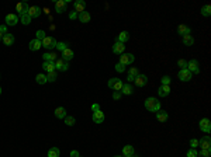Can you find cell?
Masks as SVG:
<instances>
[{
  "mask_svg": "<svg viewBox=\"0 0 211 157\" xmlns=\"http://www.w3.org/2000/svg\"><path fill=\"white\" fill-rule=\"evenodd\" d=\"M79 156H80V154L77 153L76 150H72V152H70V157H79Z\"/></svg>",
  "mask_w": 211,
  "mask_h": 157,
  "instance_id": "52",
  "label": "cell"
},
{
  "mask_svg": "<svg viewBox=\"0 0 211 157\" xmlns=\"http://www.w3.org/2000/svg\"><path fill=\"white\" fill-rule=\"evenodd\" d=\"M128 74H132V76H138V69L137 67H131V69L128 70Z\"/></svg>",
  "mask_w": 211,
  "mask_h": 157,
  "instance_id": "44",
  "label": "cell"
},
{
  "mask_svg": "<svg viewBox=\"0 0 211 157\" xmlns=\"http://www.w3.org/2000/svg\"><path fill=\"white\" fill-rule=\"evenodd\" d=\"M56 49H59V51H65L66 48H68V44H65V42H56Z\"/></svg>",
  "mask_w": 211,
  "mask_h": 157,
  "instance_id": "39",
  "label": "cell"
},
{
  "mask_svg": "<svg viewBox=\"0 0 211 157\" xmlns=\"http://www.w3.org/2000/svg\"><path fill=\"white\" fill-rule=\"evenodd\" d=\"M135 77H137V76H132V74H128V77H127V79H128V81H134V80H135Z\"/></svg>",
  "mask_w": 211,
  "mask_h": 157,
  "instance_id": "53",
  "label": "cell"
},
{
  "mask_svg": "<svg viewBox=\"0 0 211 157\" xmlns=\"http://www.w3.org/2000/svg\"><path fill=\"white\" fill-rule=\"evenodd\" d=\"M16 9H17L18 14H20V15H24V14H28L30 6L26 3V2H23V3H17V6H16Z\"/></svg>",
  "mask_w": 211,
  "mask_h": 157,
  "instance_id": "10",
  "label": "cell"
},
{
  "mask_svg": "<svg viewBox=\"0 0 211 157\" xmlns=\"http://www.w3.org/2000/svg\"><path fill=\"white\" fill-rule=\"evenodd\" d=\"M200 129L203 132H206V133H210V132H211L210 119H207V118H203V119L200 121Z\"/></svg>",
  "mask_w": 211,
  "mask_h": 157,
  "instance_id": "12",
  "label": "cell"
},
{
  "mask_svg": "<svg viewBox=\"0 0 211 157\" xmlns=\"http://www.w3.org/2000/svg\"><path fill=\"white\" fill-rule=\"evenodd\" d=\"M77 17H79V14H77L76 11H73V13H70V14H69V19L70 20H75V19H77Z\"/></svg>",
  "mask_w": 211,
  "mask_h": 157,
  "instance_id": "49",
  "label": "cell"
},
{
  "mask_svg": "<svg viewBox=\"0 0 211 157\" xmlns=\"http://www.w3.org/2000/svg\"><path fill=\"white\" fill-rule=\"evenodd\" d=\"M190 146H191V149L197 147L198 146V140H197V139H191V140H190Z\"/></svg>",
  "mask_w": 211,
  "mask_h": 157,
  "instance_id": "46",
  "label": "cell"
},
{
  "mask_svg": "<svg viewBox=\"0 0 211 157\" xmlns=\"http://www.w3.org/2000/svg\"><path fill=\"white\" fill-rule=\"evenodd\" d=\"M3 44L6 45V46H11V45L14 44V41H16V38H14V35L13 34H10V32H7V34H4L3 35Z\"/></svg>",
  "mask_w": 211,
  "mask_h": 157,
  "instance_id": "13",
  "label": "cell"
},
{
  "mask_svg": "<svg viewBox=\"0 0 211 157\" xmlns=\"http://www.w3.org/2000/svg\"><path fill=\"white\" fill-rule=\"evenodd\" d=\"M18 22V15L17 14H7L6 15V24L7 26H16Z\"/></svg>",
  "mask_w": 211,
  "mask_h": 157,
  "instance_id": "16",
  "label": "cell"
},
{
  "mask_svg": "<svg viewBox=\"0 0 211 157\" xmlns=\"http://www.w3.org/2000/svg\"><path fill=\"white\" fill-rule=\"evenodd\" d=\"M211 152L210 150H201L200 153H197V157H210Z\"/></svg>",
  "mask_w": 211,
  "mask_h": 157,
  "instance_id": "40",
  "label": "cell"
},
{
  "mask_svg": "<svg viewBox=\"0 0 211 157\" xmlns=\"http://www.w3.org/2000/svg\"><path fill=\"white\" fill-rule=\"evenodd\" d=\"M160 81H162V86H169V84H170V77L163 76L162 79H160Z\"/></svg>",
  "mask_w": 211,
  "mask_h": 157,
  "instance_id": "41",
  "label": "cell"
},
{
  "mask_svg": "<svg viewBox=\"0 0 211 157\" xmlns=\"http://www.w3.org/2000/svg\"><path fill=\"white\" fill-rule=\"evenodd\" d=\"M41 46H42V44H41V41H38L37 38L33 41H30V49H31V51H38Z\"/></svg>",
  "mask_w": 211,
  "mask_h": 157,
  "instance_id": "26",
  "label": "cell"
},
{
  "mask_svg": "<svg viewBox=\"0 0 211 157\" xmlns=\"http://www.w3.org/2000/svg\"><path fill=\"white\" fill-rule=\"evenodd\" d=\"M65 124L68 125V126H73V125L76 124V119H75V117L66 115V117H65Z\"/></svg>",
  "mask_w": 211,
  "mask_h": 157,
  "instance_id": "34",
  "label": "cell"
},
{
  "mask_svg": "<svg viewBox=\"0 0 211 157\" xmlns=\"http://www.w3.org/2000/svg\"><path fill=\"white\" fill-rule=\"evenodd\" d=\"M123 86H124L123 80H120V79H117V81L114 83V86H113V88H111V90H114V91H121V88H123Z\"/></svg>",
  "mask_w": 211,
  "mask_h": 157,
  "instance_id": "33",
  "label": "cell"
},
{
  "mask_svg": "<svg viewBox=\"0 0 211 157\" xmlns=\"http://www.w3.org/2000/svg\"><path fill=\"white\" fill-rule=\"evenodd\" d=\"M91 119H93V122H96V124H103V122H104V112H103L102 110L96 111V112H93Z\"/></svg>",
  "mask_w": 211,
  "mask_h": 157,
  "instance_id": "11",
  "label": "cell"
},
{
  "mask_svg": "<svg viewBox=\"0 0 211 157\" xmlns=\"http://www.w3.org/2000/svg\"><path fill=\"white\" fill-rule=\"evenodd\" d=\"M0 32L3 34V35H4V34H7V27H6V26H0Z\"/></svg>",
  "mask_w": 211,
  "mask_h": 157,
  "instance_id": "51",
  "label": "cell"
},
{
  "mask_svg": "<svg viewBox=\"0 0 211 157\" xmlns=\"http://www.w3.org/2000/svg\"><path fill=\"white\" fill-rule=\"evenodd\" d=\"M144 105H145V108L148 111H151V112H158V111L160 110V102L158 101V98H155V97L146 98L145 102H144Z\"/></svg>",
  "mask_w": 211,
  "mask_h": 157,
  "instance_id": "1",
  "label": "cell"
},
{
  "mask_svg": "<svg viewBox=\"0 0 211 157\" xmlns=\"http://www.w3.org/2000/svg\"><path fill=\"white\" fill-rule=\"evenodd\" d=\"M2 39H3V34L0 32V41H2Z\"/></svg>",
  "mask_w": 211,
  "mask_h": 157,
  "instance_id": "55",
  "label": "cell"
},
{
  "mask_svg": "<svg viewBox=\"0 0 211 157\" xmlns=\"http://www.w3.org/2000/svg\"><path fill=\"white\" fill-rule=\"evenodd\" d=\"M186 69L189 70L191 74H197V73H200V66H198V62H197L196 59H191V60H189L187 62V67Z\"/></svg>",
  "mask_w": 211,
  "mask_h": 157,
  "instance_id": "2",
  "label": "cell"
},
{
  "mask_svg": "<svg viewBox=\"0 0 211 157\" xmlns=\"http://www.w3.org/2000/svg\"><path fill=\"white\" fill-rule=\"evenodd\" d=\"M31 17H30L28 14H24V15H20V21L23 22V24H24V26H28L30 22H31Z\"/></svg>",
  "mask_w": 211,
  "mask_h": 157,
  "instance_id": "35",
  "label": "cell"
},
{
  "mask_svg": "<svg viewBox=\"0 0 211 157\" xmlns=\"http://www.w3.org/2000/svg\"><path fill=\"white\" fill-rule=\"evenodd\" d=\"M135 86L137 87H145L146 83H148V77L145 74H138V76L135 77Z\"/></svg>",
  "mask_w": 211,
  "mask_h": 157,
  "instance_id": "8",
  "label": "cell"
},
{
  "mask_svg": "<svg viewBox=\"0 0 211 157\" xmlns=\"http://www.w3.org/2000/svg\"><path fill=\"white\" fill-rule=\"evenodd\" d=\"M167 118H169V115H167L166 111L159 110V111L156 112V119H158V121H160V122H166Z\"/></svg>",
  "mask_w": 211,
  "mask_h": 157,
  "instance_id": "24",
  "label": "cell"
},
{
  "mask_svg": "<svg viewBox=\"0 0 211 157\" xmlns=\"http://www.w3.org/2000/svg\"><path fill=\"white\" fill-rule=\"evenodd\" d=\"M124 49H125V44H121L118 41H116V44L113 45V52L116 55H123Z\"/></svg>",
  "mask_w": 211,
  "mask_h": 157,
  "instance_id": "14",
  "label": "cell"
},
{
  "mask_svg": "<svg viewBox=\"0 0 211 157\" xmlns=\"http://www.w3.org/2000/svg\"><path fill=\"white\" fill-rule=\"evenodd\" d=\"M177 65H179V67H182V69H186V67H187V62H186L184 59H179Z\"/></svg>",
  "mask_w": 211,
  "mask_h": 157,
  "instance_id": "43",
  "label": "cell"
},
{
  "mask_svg": "<svg viewBox=\"0 0 211 157\" xmlns=\"http://www.w3.org/2000/svg\"><path fill=\"white\" fill-rule=\"evenodd\" d=\"M66 110L63 108V107H58L56 110H55V117L58 118V119H65V117H66Z\"/></svg>",
  "mask_w": 211,
  "mask_h": 157,
  "instance_id": "21",
  "label": "cell"
},
{
  "mask_svg": "<svg viewBox=\"0 0 211 157\" xmlns=\"http://www.w3.org/2000/svg\"><path fill=\"white\" fill-rule=\"evenodd\" d=\"M120 93H121V94H124V95H130V94H132V93H134V87H132V86H130V84H124Z\"/></svg>",
  "mask_w": 211,
  "mask_h": 157,
  "instance_id": "27",
  "label": "cell"
},
{
  "mask_svg": "<svg viewBox=\"0 0 211 157\" xmlns=\"http://www.w3.org/2000/svg\"><path fill=\"white\" fill-rule=\"evenodd\" d=\"M116 70L118 72V73H123L124 70H125V66H124L123 63H117V65H116Z\"/></svg>",
  "mask_w": 211,
  "mask_h": 157,
  "instance_id": "42",
  "label": "cell"
},
{
  "mask_svg": "<svg viewBox=\"0 0 211 157\" xmlns=\"http://www.w3.org/2000/svg\"><path fill=\"white\" fill-rule=\"evenodd\" d=\"M79 20H80V22H83V24L89 22L90 21V13H88V11H82V13H79Z\"/></svg>",
  "mask_w": 211,
  "mask_h": 157,
  "instance_id": "25",
  "label": "cell"
},
{
  "mask_svg": "<svg viewBox=\"0 0 211 157\" xmlns=\"http://www.w3.org/2000/svg\"><path fill=\"white\" fill-rule=\"evenodd\" d=\"M59 154H61V152L58 147H51L48 150V157H59Z\"/></svg>",
  "mask_w": 211,
  "mask_h": 157,
  "instance_id": "30",
  "label": "cell"
},
{
  "mask_svg": "<svg viewBox=\"0 0 211 157\" xmlns=\"http://www.w3.org/2000/svg\"><path fill=\"white\" fill-rule=\"evenodd\" d=\"M114 157H123V156H114Z\"/></svg>",
  "mask_w": 211,
  "mask_h": 157,
  "instance_id": "57",
  "label": "cell"
},
{
  "mask_svg": "<svg viewBox=\"0 0 211 157\" xmlns=\"http://www.w3.org/2000/svg\"><path fill=\"white\" fill-rule=\"evenodd\" d=\"M66 7H68V3H66L65 0H56V2H55V11H56L58 14L65 13Z\"/></svg>",
  "mask_w": 211,
  "mask_h": 157,
  "instance_id": "6",
  "label": "cell"
},
{
  "mask_svg": "<svg viewBox=\"0 0 211 157\" xmlns=\"http://www.w3.org/2000/svg\"><path fill=\"white\" fill-rule=\"evenodd\" d=\"M79 157H82V156H79Z\"/></svg>",
  "mask_w": 211,
  "mask_h": 157,
  "instance_id": "58",
  "label": "cell"
},
{
  "mask_svg": "<svg viewBox=\"0 0 211 157\" xmlns=\"http://www.w3.org/2000/svg\"><path fill=\"white\" fill-rule=\"evenodd\" d=\"M42 69L47 72V73H51V72H55V62H47L45 60L44 63H42Z\"/></svg>",
  "mask_w": 211,
  "mask_h": 157,
  "instance_id": "19",
  "label": "cell"
},
{
  "mask_svg": "<svg viewBox=\"0 0 211 157\" xmlns=\"http://www.w3.org/2000/svg\"><path fill=\"white\" fill-rule=\"evenodd\" d=\"M113 98L114 100H120L121 98V93L120 91H114L113 93Z\"/></svg>",
  "mask_w": 211,
  "mask_h": 157,
  "instance_id": "48",
  "label": "cell"
},
{
  "mask_svg": "<svg viewBox=\"0 0 211 157\" xmlns=\"http://www.w3.org/2000/svg\"><path fill=\"white\" fill-rule=\"evenodd\" d=\"M123 154L124 156H130V154H134V147L131 145H127V146L123 147Z\"/></svg>",
  "mask_w": 211,
  "mask_h": 157,
  "instance_id": "31",
  "label": "cell"
},
{
  "mask_svg": "<svg viewBox=\"0 0 211 157\" xmlns=\"http://www.w3.org/2000/svg\"><path fill=\"white\" fill-rule=\"evenodd\" d=\"M169 93H170V87H169V86H160V87L158 88V94H159V97H167Z\"/></svg>",
  "mask_w": 211,
  "mask_h": 157,
  "instance_id": "22",
  "label": "cell"
},
{
  "mask_svg": "<svg viewBox=\"0 0 211 157\" xmlns=\"http://www.w3.org/2000/svg\"><path fill=\"white\" fill-rule=\"evenodd\" d=\"M177 76L182 81H190L191 80V73H190L187 69H180L179 70V73H177Z\"/></svg>",
  "mask_w": 211,
  "mask_h": 157,
  "instance_id": "9",
  "label": "cell"
},
{
  "mask_svg": "<svg viewBox=\"0 0 211 157\" xmlns=\"http://www.w3.org/2000/svg\"><path fill=\"white\" fill-rule=\"evenodd\" d=\"M42 58H44V62L45 60L47 62H55L56 60V53H44Z\"/></svg>",
  "mask_w": 211,
  "mask_h": 157,
  "instance_id": "29",
  "label": "cell"
},
{
  "mask_svg": "<svg viewBox=\"0 0 211 157\" xmlns=\"http://www.w3.org/2000/svg\"><path fill=\"white\" fill-rule=\"evenodd\" d=\"M117 81V77H113V79H110L109 80V83H107V86H109L110 88H113V86H114V83Z\"/></svg>",
  "mask_w": 211,
  "mask_h": 157,
  "instance_id": "47",
  "label": "cell"
},
{
  "mask_svg": "<svg viewBox=\"0 0 211 157\" xmlns=\"http://www.w3.org/2000/svg\"><path fill=\"white\" fill-rule=\"evenodd\" d=\"M187 157H197V152L194 149H190L187 152Z\"/></svg>",
  "mask_w": 211,
  "mask_h": 157,
  "instance_id": "45",
  "label": "cell"
},
{
  "mask_svg": "<svg viewBox=\"0 0 211 157\" xmlns=\"http://www.w3.org/2000/svg\"><path fill=\"white\" fill-rule=\"evenodd\" d=\"M210 14H211V7L210 6H204L203 9H201V15H204V17H210Z\"/></svg>",
  "mask_w": 211,
  "mask_h": 157,
  "instance_id": "36",
  "label": "cell"
},
{
  "mask_svg": "<svg viewBox=\"0 0 211 157\" xmlns=\"http://www.w3.org/2000/svg\"><path fill=\"white\" fill-rule=\"evenodd\" d=\"M28 15L31 17V19H37V17H40V15H41V9L38 7V6H33V7H30Z\"/></svg>",
  "mask_w": 211,
  "mask_h": 157,
  "instance_id": "17",
  "label": "cell"
},
{
  "mask_svg": "<svg viewBox=\"0 0 211 157\" xmlns=\"http://www.w3.org/2000/svg\"><path fill=\"white\" fill-rule=\"evenodd\" d=\"M45 37H47V35H45V31H42V29H38V31H37V39L38 41H42Z\"/></svg>",
  "mask_w": 211,
  "mask_h": 157,
  "instance_id": "38",
  "label": "cell"
},
{
  "mask_svg": "<svg viewBox=\"0 0 211 157\" xmlns=\"http://www.w3.org/2000/svg\"><path fill=\"white\" fill-rule=\"evenodd\" d=\"M62 59L66 60V62H69L70 59H73V51H72V49L66 48L65 51H62Z\"/></svg>",
  "mask_w": 211,
  "mask_h": 157,
  "instance_id": "20",
  "label": "cell"
},
{
  "mask_svg": "<svg viewBox=\"0 0 211 157\" xmlns=\"http://www.w3.org/2000/svg\"><path fill=\"white\" fill-rule=\"evenodd\" d=\"M41 44H42V46L45 49H52V48L56 46V39L52 37H45L44 39L41 41Z\"/></svg>",
  "mask_w": 211,
  "mask_h": 157,
  "instance_id": "3",
  "label": "cell"
},
{
  "mask_svg": "<svg viewBox=\"0 0 211 157\" xmlns=\"http://www.w3.org/2000/svg\"><path fill=\"white\" fill-rule=\"evenodd\" d=\"M128 39H130V34H128L127 31H123V32H120V34H118V37H117V41H118V42H121V44H125Z\"/></svg>",
  "mask_w": 211,
  "mask_h": 157,
  "instance_id": "23",
  "label": "cell"
},
{
  "mask_svg": "<svg viewBox=\"0 0 211 157\" xmlns=\"http://www.w3.org/2000/svg\"><path fill=\"white\" fill-rule=\"evenodd\" d=\"M183 44H184L186 46H191V45L194 44V38L191 37V35H184V37H183Z\"/></svg>",
  "mask_w": 211,
  "mask_h": 157,
  "instance_id": "28",
  "label": "cell"
},
{
  "mask_svg": "<svg viewBox=\"0 0 211 157\" xmlns=\"http://www.w3.org/2000/svg\"><path fill=\"white\" fill-rule=\"evenodd\" d=\"M135 60V56L132 53H123L120 56V63H123L124 66L125 65H132Z\"/></svg>",
  "mask_w": 211,
  "mask_h": 157,
  "instance_id": "5",
  "label": "cell"
},
{
  "mask_svg": "<svg viewBox=\"0 0 211 157\" xmlns=\"http://www.w3.org/2000/svg\"><path fill=\"white\" fill-rule=\"evenodd\" d=\"M124 157H137L135 154H130V156H124Z\"/></svg>",
  "mask_w": 211,
  "mask_h": 157,
  "instance_id": "54",
  "label": "cell"
},
{
  "mask_svg": "<svg viewBox=\"0 0 211 157\" xmlns=\"http://www.w3.org/2000/svg\"><path fill=\"white\" fill-rule=\"evenodd\" d=\"M56 79H58V76H56V70L47 74V80L48 81H56Z\"/></svg>",
  "mask_w": 211,
  "mask_h": 157,
  "instance_id": "37",
  "label": "cell"
},
{
  "mask_svg": "<svg viewBox=\"0 0 211 157\" xmlns=\"http://www.w3.org/2000/svg\"><path fill=\"white\" fill-rule=\"evenodd\" d=\"M177 32L180 34L182 37H184V35H191V28L184 26V24H180V26L177 27Z\"/></svg>",
  "mask_w": 211,
  "mask_h": 157,
  "instance_id": "15",
  "label": "cell"
},
{
  "mask_svg": "<svg viewBox=\"0 0 211 157\" xmlns=\"http://www.w3.org/2000/svg\"><path fill=\"white\" fill-rule=\"evenodd\" d=\"M73 6H75V10H76V13L79 14V13L84 11V7H86V3H84L83 0H76V2L73 3Z\"/></svg>",
  "mask_w": 211,
  "mask_h": 157,
  "instance_id": "18",
  "label": "cell"
},
{
  "mask_svg": "<svg viewBox=\"0 0 211 157\" xmlns=\"http://www.w3.org/2000/svg\"><path fill=\"white\" fill-rule=\"evenodd\" d=\"M55 69L56 70H61V72H66V70L69 69V63L63 60V59H56V62H55Z\"/></svg>",
  "mask_w": 211,
  "mask_h": 157,
  "instance_id": "7",
  "label": "cell"
},
{
  "mask_svg": "<svg viewBox=\"0 0 211 157\" xmlns=\"http://www.w3.org/2000/svg\"><path fill=\"white\" fill-rule=\"evenodd\" d=\"M0 94H2V87H0Z\"/></svg>",
  "mask_w": 211,
  "mask_h": 157,
  "instance_id": "56",
  "label": "cell"
},
{
  "mask_svg": "<svg viewBox=\"0 0 211 157\" xmlns=\"http://www.w3.org/2000/svg\"><path fill=\"white\" fill-rule=\"evenodd\" d=\"M35 81L38 84H45L47 83V76L45 74H42V73H40V74H37V77H35Z\"/></svg>",
  "mask_w": 211,
  "mask_h": 157,
  "instance_id": "32",
  "label": "cell"
},
{
  "mask_svg": "<svg viewBox=\"0 0 211 157\" xmlns=\"http://www.w3.org/2000/svg\"><path fill=\"white\" fill-rule=\"evenodd\" d=\"M98 110H102L98 104H93V105H91V111H93V112H96V111H98Z\"/></svg>",
  "mask_w": 211,
  "mask_h": 157,
  "instance_id": "50",
  "label": "cell"
},
{
  "mask_svg": "<svg viewBox=\"0 0 211 157\" xmlns=\"http://www.w3.org/2000/svg\"><path fill=\"white\" fill-rule=\"evenodd\" d=\"M198 146L201 147V150H210L211 149V138L210 136H203L198 140Z\"/></svg>",
  "mask_w": 211,
  "mask_h": 157,
  "instance_id": "4",
  "label": "cell"
}]
</instances>
